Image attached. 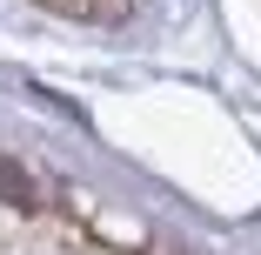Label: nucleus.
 <instances>
[{"label": "nucleus", "mask_w": 261, "mask_h": 255, "mask_svg": "<svg viewBox=\"0 0 261 255\" xmlns=\"http://www.w3.org/2000/svg\"><path fill=\"white\" fill-rule=\"evenodd\" d=\"M40 7H54L67 20H94V27H121L134 14V0H40Z\"/></svg>", "instance_id": "nucleus-1"}]
</instances>
